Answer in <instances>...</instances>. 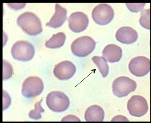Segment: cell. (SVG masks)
<instances>
[{"label": "cell", "mask_w": 151, "mask_h": 123, "mask_svg": "<svg viewBox=\"0 0 151 123\" xmlns=\"http://www.w3.org/2000/svg\"><path fill=\"white\" fill-rule=\"evenodd\" d=\"M136 88L135 81L125 76L116 78L112 84L113 92L119 98L127 96L130 93L134 91Z\"/></svg>", "instance_id": "obj_5"}, {"label": "cell", "mask_w": 151, "mask_h": 123, "mask_svg": "<svg viewBox=\"0 0 151 123\" xmlns=\"http://www.w3.org/2000/svg\"><path fill=\"white\" fill-rule=\"evenodd\" d=\"M66 39L65 34L63 32H59L54 34L48 41H46V47L50 49L58 48L64 44Z\"/></svg>", "instance_id": "obj_16"}, {"label": "cell", "mask_w": 151, "mask_h": 123, "mask_svg": "<svg viewBox=\"0 0 151 123\" xmlns=\"http://www.w3.org/2000/svg\"><path fill=\"white\" fill-rule=\"evenodd\" d=\"M150 9H146L141 13V17L139 19V23L141 26L145 28L150 30Z\"/></svg>", "instance_id": "obj_18"}, {"label": "cell", "mask_w": 151, "mask_h": 123, "mask_svg": "<svg viewBox=\"0 0 151 123\" xmlns=\"http://www.w3.org/2000/svg\"><path fill=\"white\" fill-rule=\"evenodd\" d=\"M67 11L65 8L62 7L60 4L55 6V12L50 21L46 23L47 26L54 28L61 27L66 21Z\"/></svg>", "instance_id": "obj_13"}, {"label": "cell", "mask_w": 151, "mask_h": 123, "mask_svg": "<svg viewBox=\"0 0 151 123\" xmlns=\"http://www.w3.org/2000/svg\"><path fill=\"white\" fill-rule=\"evenodd\" d=\"M103 55L110 63L118 62L122 58V50L121 48L116 45H108L103 51Z\"/></svg>", "instance_id": "obj_14"}, {"label": "cell", "mask_w": 151, "mask_h": 123, "mask_svg": "<svg viewBox=\"0 0 151 123\" xmlns=\"http://www.w3.org/2000/svg\"><path fill=\"white\" fill-rule=\"evenodd\" d=\"M92 60L98 66L103 77H106L109 73V68L106 59L103 57L94 56Z\"/></svg>", "instance_id": "obj_17"}, {"label": "cell", "mask_w": 151, "mask_h": 123, "mask_svg": "<svg viewBox=\"0 0 151 123\" xmlns=\"http://www.w3.org/2000/svg\"><path fill=\"white\" fill-rule=\"evenodd\" d=\"M75 65L69 61H63L55 65L53 73L60 80H67L72 78L76 73Z\"/></svg>", "instance_id": "obj_11"}, {"label": "cell", "mask_w": 151, "mask_h": 123, "mask_svg": "<svg viewBox=\"0 0 151 123\" xmlns=\"http://www.w3.org/2000/svg\"><path fill=\"white\" fill-rule=\"evenodd\" d=\"M44 88L43 83L40 78L36 76H31L27 78L24 81L22 93L26 98H33L40 95Z\"/></svg>", "instance_id": "obj_6"}, {"label": "cell", "mask_w": 151, "mask_h": 123, "mask_svg": "<svg viewBox=\"0 0 151 123\" xmlns=\"http://www.w3.org/2000/svg\"><path fill=\"white\" fill-rule=\"evenodd\" d=\"M127 109L131 116L139 117L147 113L148 105L147 100L144 97L134 95L128 101Z\"/></svg>", "instance_id": "obj_8"}, {"label": "cell", "mask_w": 151, "mask_h": 123, "mask_svg": "<svg viewBox=\"0 0 151 123\" xmlns=\"http://www.w3.org/2000/svg\"><path fill=\"white\" fill-rule=\"evenodd\" d=\"M47 107L53 111L61 112L66 111L70 105L69 99L64 93L52 92L47 95L46 99Z\"/></svg>", "instance_id": "obj_4"}, {"label": "cell", "mask_w": 151, "mask_h": 123, "mask_svg": "<svg viewBox=\"0 0 151 123\" xmlns=\"http://www.w3.org/2000/svg\"><path fill=\"white\" fill-rule=\"evenodd\" d=\"M85 118L88 122H102L104 118V110L98 105H92L86 110Z\"/></svg>", "instance_id": "obj_15"}, {"label": "cell", "mask_w": 151, "mask_h": 123, "mask_svg": "<svg viewBox=\"0 0 151 123\" xmlns=\"http://www.w3.org/2000/svg\"><path fill=\"white\" fill-rule=\"evenodd\" d=\"M137 32L130 27H122L117 30L116 37L117 41L124 44H131L138 39Z\"/></svg>", "instance_id": "obj_12"}, {"label": "cell", "mask_w": 151, "mask_h": 123, "mask_svg": "<svg viewBox=\"0 0 151 123\" xmlns=\"http://www.w3.org/2000/svg\"><path fill=\"white\" fill-rule=\"evenodd\" d=\"M145 3H126L127 8L132 12L137 13L142 11L144 9Z\"/></svg>", "instance_id": "obj_20"}, {"label": "cell", "mask_w": 151, "mask_h": 123, "mask_svg": "<svg viewBox=\"0 0 151 123\" xmlns=\"http://www.w3.org/2000/svg\"><path fill=\"white\" fill-rule=\"evenodd\" d=\"M70 29L74 32L78 33L85 30L88 27L89 19L86 15L83 12L73 13L68 19Z\"/></svg>", "instance_id": "obj_10"}, {"label": "cell", "mask_w": 151, "mask_h": 123, "mask_svg": "<svg viewBox=\"0 0 151 123\" xmlns=\"http://www.w3.org/2000/svg\"><path fill=\"white\" fill-rule=\"evenodd\" d=\"M17 25L30 36H36L42 31V24L37 15L32 12H26L17 17Z\"/></svg>", "instance_id": "obj_1"}, {"label": "cell", "mask_w": 151, "mask_h": 123, "mask_svg": "<svg viewBox=\"0 0 151 123\" xmlns=\"http://www.w3.org/2000/svg\"><path fill=\"white\" fill-rule=\"evenodd\" d=\"M34 46L31 43L25 41H19L13 45L11 53L15 60L23 62L32 60L35 55Z\"/></svg>", "instance_id": "obj_2"}, {"label": "cell", "mask_w": 151, "mask_h": 123, "mask_svg": "<svg viewBox=\"0 0 151 123\" xmlns=\"http://www.w3.org/2000/svg\"><path fill=\"white\" fill-rule=\"evenodd\" d=\"M129 69L130 72L137 77L144 76L150 71V60L145 57H135L130 62Z\"/></svg>", "instance_id": "obj_9"}, {"label": "cell", "mask_w": 151, "mask_h": 123, "mask_svg": "<svg viewBox=\"0 0 151 123\" xmlns=\"http://www.w3.org/2000/svg\"><path fill=\"white\" fill-rule=\"evenodd\" d=\"M96 43L92 38L84 36L75 40L71 45V50L74 55L83 57L94 50Z\"/></svg>", "instance_id": "obj_3"}, {"label": "cell", "mask_w": 151, "mask_h": 123, "mask_svg": "<svg viewBox=\"0 0 151 123\" xmlns=\"http://www.w3.org/2000/svg\"><path fill=\"white\" fill-rule=\"evenodd\" d=\"M114 12L113 9L109 5L101 4L93 9L92 17L95 23L100 25H106L113 19Z\"/></svg>", "instance_id": "obj_7"}, {"label": "cell", "mask_w": 151, "mask_h": 123, "mask_svg": "<svg viewBox=\"0 0 151 123\" xmlns=\"http://www.w3.org/2000/svg\"><path fill=\"white\" fill-rule=\"evenodd\" d=\"M42 100L41 99L40 101L37 102L35 105L34 109L31 110L29 113V117L31 119L37 120L40 119L42 117L41 113H43L45 111L41 105Z\"/></svg>", "instance_id": "obj_19"}]
</instances>
